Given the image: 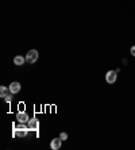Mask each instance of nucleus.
<instances>
[{
	"instance_id": "f257e3e1",
	"label": "nucleus",
	"mask_w": 135,
	"mask_h": 150,
	"mask_svg": "<svg viewBox=\"0 0 135 150\" xmlns=\"http://www.w3.org/2000/svg\"><path fill=\"white\" fill-rule=\"evenodd\" d=\"M118 80V70H108L105 73V81L108 84H114Z\"/></svg>"
},
{
	"instance_id": "f03ea898",
	"label": "nucleus",
	"mask_w": 135,
	"mask_h": 150,
	"mask_svg": "<svg viewBox=\"0 0 135 150\" xmlns=\"http://www.w3.org/2000/svg\"><path fill=\"white\" fill-rule=\"evenodd\" d=\"M37 59H38V52H37L35 49L30 50V52L26 54V62L34 64V62H37Z\"/></svg>"
},
{
	"instance_id": "7ed1b4c3",
	"label": "nucleus",
	"mask_w": 135,
	"mask_h": 150,
	"mask_svg": "<svg viewBox=\"0 0 135 150\" xmlns=\"http://www.w3.org/2000/svg\"><path fill=\"white\" fill-rule=\"evenodd\" d=\"M16 120L19 123H27L28 120H30V116H28L27 112H24V111H18L16 114Z\"/></svg>"
},
{
	"instance_id": "20e7f679",
	"label": "nucleus",
	"mask_w": 135,
	"mask_h": 150,
	"mask_svg": "<svg viewBox=\"0 0 135 150\" xmlns=\"http://www.w3.org/2000/svg\"><path fill=\"white\" fill-rule=\"evenodd\" d=\"M27 126L31 131H38L39 130V120L37 118H30V120L27 122Z\"/></svg>"
},
{
	"instance_id": "39448f33",
	"label": "nucleus",
	"mask_w": 135,
	"mask_h": 150,
	"mask_svg": "<svg viewBox=\"0 0 135 150\" xmlns=\"http://www.w3.org/2000/svg\"><path fill=\"white\" fill-rule=\"evenodd\" d=\"M28 130H30L28 127H18V129H15L14 135L18 137V138H24V137L27 135Z\"/></svg>"
},
{
	"instance_id": "423d86ee",
	"label": "nucleus",
	"mask_w": 135,
	"mask_h": 150,
	"mask_svg": "<svg viewBox=\"0 0 135 150\" xmlns=\"http://www.w3.org/2000/svg\"><path fill=\"white\" fill-rule=\"evenodd\" d=\"M10 92L11 93H19L20 92V88H22V85H20V83H18V81H14V83H11L10 84Z\"/></svg>"
},
{
	"instance_id": "0eeeda50",
	"label": "nucleus",
	"mask_w": 135,
	"mask_h": 150,
	"mask_svg": "<svg viewBox=\"0 0 135 150\" xmlns=\"http://www.w3.org/2000/svg\"><path fill=\"white\" fill-rule=\"evenodd\" d=\"M64 141L61 139V138H54V139L50 142V149L52 150H58L59 147H61V145H62Z\"/></svg>"
},
{
	"instance_id": "6e6552de",
	"label": "nucleus",
	"mask_w": 135,
	"mask_h": 150,
	"mask_svg": "<svg viewBox=\"0 0 135 150\" xmlns=\"http://www.w3.org/2000/svg\"><path fill=\"white\" fill-rule=\"evenodd\" d=\"M24 62H26V57H22V56L14 57V64L15 65H18V67H22Z\"/></svg>"
},
{
	"instance_id": "1a4fd4ad",
	"label": "nucleus",
	"mask_w": 135,
	"mask_h": 150,
	"mask_svg": "<svg viewBox=\"0 0 135 150\" xmlns=\"http://www.w3.org/2000/svg\"><path fill=\"white\" fill-rule=\"evenodd\" d=\"M0 98L4 99V100L7 101V103H11L12 101V99H14V93H4V95H0Z\"/></svg>"
},
{
	"instance_id": "9d476101",
	"label": "nucleus",
	"mask_w": 135,
	"mask_h": 150,
	"mask_svg": "<svg viewBox=\"0 0 135 150\" xmlns=\"http://www.w3.org/2000/svg\"><path fill=\"white\" fill-rule=\"evenodd\" d=\"M8 91H10V88H7V87H4V85H1V87H0V95L8 93Z\"/></svg>"
},
{
	"instance_id": "9b49d317",
	"label": "nucleus",
	"mask_w": 135,
	"mask_h": 150,
	"mask_svg": "<svg viewBox=\"0 0 135 150\" xmlns=\"http://www.w3.org/2000/svg\"><path fill=\"white\" fill-rule=\"evenodd\" d=\"M59 138H61L62 141H66V139H68V134H66V133H61V134H59Z\"/></svg>"
},
{
	"instance_id": "f8f14e48",
	"label": "nucleus",
	"mask_w": 135,
	"mask_h": 150,
	"mask_svg": "<svg viewBox=\"0 0 135 150\" xmlns=\"http://www.w3.org/2000/svg\"><path fill=\"white\" fill-rule=\"evenodd\" d=\"M130 53H131V56L135 57V45L131 46V49H130Z\"/></svg>"
}]
</instances>
